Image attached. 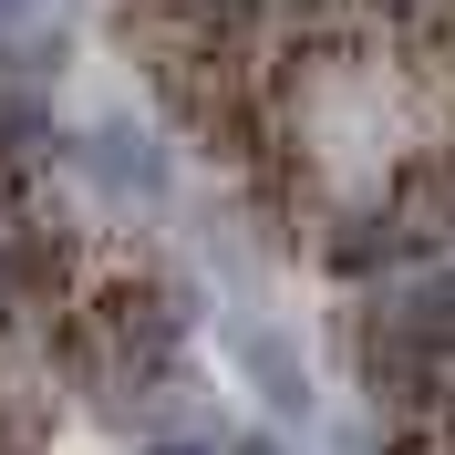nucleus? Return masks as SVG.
I'll use <instances>...</instances> for the list:
<instances>
[{
    "mask_svg": "<svg viewBox=\"0 0 455 455\" xmlns=\"http://www.w3.org/2000/svg\"><path fill=\"white\" fill-rule=\"evenodd\" d=\"M394 249H435V238H445L455 228V145L445 156H425V166H403V187H394Z\"/></svg>",
    "mask_w": 455,
    "mask_h": 455,
    "instance_id": "obj_1",
    "label": "nucleus"
},
{
    "mask_svg": "<svg viewBox=\"0 0 455 455\" xmlns=\"http://www.w3.org/2000/svg\"><path fill=\"white\" fill-rule=\"evenodd\" d=\"M394 311H403V331L425 341L435 363H455V269H445V280H414V290L394 300Z\"/></svg>",
    "mask_w": 455,
    "mask_h": 455,
    "instance_id": "obj_2",
    "label": "nucleus"
},
{
    "mask_svg": "<svg viewBox=\"0 0 455 455\" xmlns=\"http://www.w3.org/2000/svg\"><path fill=\"white\" fill-rule=\"evenodd\" d=\"M238 363H249V383H259L269 403H280V414H300V403H311V383H300V363H290V352H280L269 331H249V341H238Z\"/></svg>",
    "mask_w": 455,
    "mask_h": 455,
    "instance_id": "obj_3",
    "label": "nucleus"
},
{
    "mask_svg": "<svg viewBox=\"0 0 455 455\" xmlns=\"http://www.w3.org/2000/svg\"><path fill=\"white\" fill-rule=\"evenodd\" d=\"M383 249H394V228H383V218H341L331 269H341V280H372V269H383Z\"/></svg>",
    "mask_w": 455,
    "mask_h": 455,
    "instance_id": "obj_4",
    "label": "nucleus"
},
{
    "mask_svg": "<svg viewBox=\"0 0 455 455\" xmlns=\"http://www.w3.org/2000/svg\"><path fill=\"white\" fill-rule=\"evenodd\" d=\"M0 455H42V414L31 403H0Z\"/></svg>",
    "mask_w": 455,
    "mask_h": 455,
    "instance_id": "obj_5",
    "label": "nucleus"
},
{
    "mask_svg": "<svg viewBox=\"0 0 455 455\" xmlns=\"http://www.w3.org/2000/svg\"><path fill=\"white\" fill-rule=\"evenodd\" d=\"M383 455H445V445H435V435H394Z\"/></svg>",
    "mask_w": 455,
    "mask_h": 455,
    "instance_id": "obj_6",
    "label": "nucleus"
},
{
    "mask_svg": "<svg viewBox=\"0 0 455 455\" xmlns=\"http://www.w3.org/2000/svg\"><path fill=\"white\" fill-rule=\"evenodd\" d=\"M228 455H280V445H269V435H238V445H228Z\"/></svg>",
    "mask_w": 455,
    "mask_h": 455,
    "instance_id": "obj_7",
    "label": "nucleus"
},
{
    "mask_svg": "<svg viewBox=\"0 0 455 455\" xmlns=\"http://www.w3.org/2000/svg\"><path fill=\"white\" fill-rule=\"evenodd\" d=\"M0 321H11V259H0Z\"/></svg>",
    "mask_w": 455,
    "mask_h": 455,
    "instance_id": "obj_8",
    "label": "nucleus"
},
{
    "mask_svg": "<svg viewBox=\"0 0 455 455\" xmlns=\"http://www.w3.org/2000/svg\"><path fill=\"white\" fill-rule=\"evenodd\" d=\"M435 31H455V0H435Z\"/></svg>",
    "mask_w": 455,
    "mask_h": 455,
    "instance_id": "obj_9",
    "label": "nucleus"
},
{
    "mask_svg": "<svg viewBox=\"0 0 455 455\" xmlns=\"http://www.w3.org/2000/svg\"><path fill=\"white\" fill-rule=\"evenodd\" d=\"M145 455H197V445H145Z\"/></svg>",
    "mask_w": 455,
    "mask_h": 455,
    "instance_id": "obj_10",
    "label": "nucleus"
},
{
    "mask_svg": "<svg viewBox=\"0 0 455 455\" xmlns=\"http://www.w3.org/2000/svg\"><path fill=\"white\" fill-rule=\"evenodd\" d=\"M445 435H455V394H445Z\"/></svg>",
    "mask_w": 455,
    "mask_h": 455,
    "instance_id": "obj_11",
    "label": "nucleus"
}]
</instances>
